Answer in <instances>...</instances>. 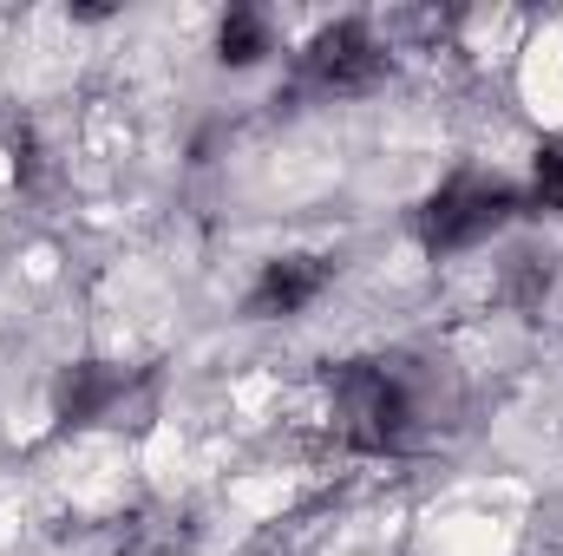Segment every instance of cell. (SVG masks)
Listing matches in <instances>:
<instances>
[{
  "mask_svg": "<svg viewBox=\"0 0 563 556\" xmlns=\"http://www.w3.org/2000/svg\"><path fill=\"white\" fill-rule=\"evenodd\" d=\"M334 438L347 452H407L420 438V400L400 367L387 360H341L328 367Z\"/></svg>",
  "mask_w": 563,
  "mask_h": 556,
  "instance_id": "obj_1",
  "label": "cell"
},
{
  "mask_svg": "<svg viewBox=\"0 0 563 556\" xmlns=\"http://www.w3.org/2000/svg\"><path fill=\"white\" fill-rule=\"evenodd\" d=\"M525 210V197L505 184V177H452L439 184V197L420 210V243L432 256H452V249H472L485 236H498L511 216Z\"/></svg>",
  "mask_w": 563,
  "mask_h": 556,
  "instance_id": "obj_2",
  "label": "cell"
},
{
  "mask_svg": "<svg viewBox=\"0 0 563 556\" xmlns=\"http://www.w3.org/2000/svg\"><path fill=\"white\" fill-rule=\"evenodd\" d=\"M132 367H119V360H79V367H66L59 374V387H53V407L66 425H92V419H106L125 393H132Z\"/></svg>",
  "mask_w": 563,
  "mask_h": 556,
  "instance_id": "obj_5",
  "label": "cell"
},
{
  "mask_svg": "<svg viewBox=\"0 0 563 556\" xmlns=\"http://www.w3.org/2000/svg\"><path fill=\"white\" fill-rule=\"evenodd\" d=\"M328 276H334L328 256H276V263L256 276L243 314H250V321H288V314H301V308L328 288Z\"/></svg>",
  "mask_w": 563,
  "mask_h": 556,
  "instance_id": "obj_4",
  "label": "cell"
},
{
  "mask_svg": "<svg viewBox=\"0 0 563 556\" xmlns=\"http://www.w3.org/2000/svg\"><path fill=\"white\" fill-rule=\"evenodd\" d=\"M544 294H551V263H544V256H511V269H505V301H511L518 314H538Z\"/></svg>",
  "mask_w": 563,
  "mask_h": 556,
  "instance_id": "obj_7",
  "label": "cell"
},
{
  "mask_svg": "<svg viewBox=\"0 0 563 556\" xmlns=\"http://www.w3.org/2000/svg\"><path fill=\"white\" fill-rule=\"evenodd\" d=\"M531 210L538 216H563V138L538 144V184H531Z\"/></svg>",
  "mask_w": 563,
  "mask_h": 556,
  "instance_id": "obj_8",
  "label": "cell"
},
{
  "mask_svg": "<svg viewBox=\"0 0 563 556\" xmlns=\"http://www.w3.org/2000/svg\"><path fill=\"white\" fill-rule=\"evenodd\" d=\"M301 73L321 92H374L387 79V46L367 33V20H334L301 46Z\"/></svg>",
  "mask_w": 563,
  "mask_h": 556,
  "instance_id": "obj_3",
  "label": "cell"
},
{
  "mask_svg": "<svg viewBox=\"0 0 563 556\" xmlns=\"http://www.w3.org/2000/svg\"><path fill=\"white\" fill-rule=\"evenodd\" d=\"M217 53H223V66H256L269 53V20L256 7H230L217 26Z\"/></svg>",
  "mask_w": 563,
  "mask_h": 556,
  "instance_id": "obj_6",
  "label": "cell"
}]
</instances>
